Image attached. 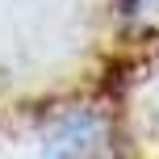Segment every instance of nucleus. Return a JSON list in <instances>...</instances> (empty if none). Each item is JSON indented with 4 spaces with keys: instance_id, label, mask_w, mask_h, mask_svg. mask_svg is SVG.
Returning <instances> with one entry per match:
<instances>
[{
    "instance_id": "nucleus-1",
    "label": "nucleus",
    "mask_w": 159,
    "mask_h": 159,
    "mask_svg": "<svg viewBox=\"0 0 159 159\" xmlns=\"http://www.w3.org/2000/svg\"><path fill=\"white\" fill-rule=\"evenodd\" d=\"M46 159H113L109 126L96 109H75L59 117L46 138Z\"/></svg>"
}]
</instances>
